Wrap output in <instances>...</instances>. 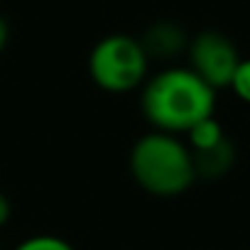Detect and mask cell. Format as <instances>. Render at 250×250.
I'll return each instance as SVG.
<instances>
[{
  "instance_id": "cell-8",
  "label": "cell",
  "mask_w": 250,
  "mask_h": 250,
  "mask_svg": "<svg viewBox=\"0 0 250 250\" xmlns=\"http://www.w3.org/2000/svg\"><path fill=\"white\" fill-rule=\"evenodd\" d=\"M13 250H76L66 238L54 235V233H37L25 240H20Z\"/></svg>"
},
{
  "instance_id": "cell-5",
  "label": "cell",
  "mask_w": 250,
  "mask_h": 250,
  "mask_svg": "<svg viewBox=\"0 0 250 250\" xmlns=\"http://www.w3.org/2000/svg\"><path fill=\"white\" fill-rule=\"evenodd\" d=\"M189 35L184 32L182 25L172 22V20H160V22H152L145 35L140 37L150 62L152 59H160V62H169L174 59L177 54H187V47H189Z\"/></svg>"
},
{
  "instance_id": "cell-6",
  "label": "cell",
  "mask_w": 250,
  "mask_h": 250,
  "mask_svg": "<svg viewBox=\"0 0 250 250\" xmlns=\"http://www.w3.org/2000/svg\"><path fill=\"white\" fill-rule=\"evenodd\" d=\"M191 155H194V165H196L199 179H221L235 165V147H233V143L228 138L223 143L208 147V150L191 152Z\"/></svg>"
},
{
  "instance_id": "cell-9",
  "label": "cell",
  "mask_w": 250,
  "mask_h": 250,
  "mask_svg": "<svg viewBox=\"0 0 250 250\" xmlns=\"http://www.w3.org/2000/svg\"><path fill=\"white\" fill-rule=\"evenodd\" d=\"M243 103H250V59H240L233 79H230V86H228Z\"/></svg>"
},
{
  "instance_id": "cell-7",
  "label": "cell",
  "mask_w": 250,
  "mask_h": 250,
  "mask_svg": "<svg viewBox=\"0 0 250 250\" xmlns=\"http://www.w3.org/2000/svg\"><path fill=\"white\" fill-rule=\"evenodd\" d=\"M226 138H228V135H226L223 125L218 123V118H216V115L199 120V123L194 125V128L184 135V140H187V145H189V150H191V152L208 150V147H213V145L223 143Z\"/></svg>"
},
{
  "instance_id": "cell-10",
  "label": "cell",
  "mask_w": 250,
  "mask_h": 250,
  "mask_svg": "<svg viewBox=\"0 0 250 250\" xmlns=\"http://www.w3.org/2000/svg\"><path fill=\"white\" fill-rule=\"evenodd\" d=\"M10 216H13V204H10V199L3 191H0V228L8 226Z\"/></svg>"
},
{
  "instance_id": "cell-4",
  "label": "cell",
  "mask_w": 250,
  "mask_h": 250,
  "mask_svg": "<svg viewBox=\"0 0 250 250\" xmlns=\"http://www.w3.org/2000/svg\"><path fill=\"white\" fill-rule=\"evenodd\" d=\"M187 59L194 74H199L211 88L221 91L230 86V79L243 57L230 37L216 30H204L189 40Z\"/></svg>"
},
{
  "instance_id": "cell-1",
  "label": "cell",
  "mask_w": 250,
  "mask_h": 250,
  "mask_svg": "<svg viewBox=\"0 0 250 250\" xmlns=\"http://www.w3.org/2000/svg\"><path fill=\"white\" fill-rule=\"evenodd\" d=\"M140 108L152 130L187 135L199 120L216 115V88L189 66H165L143 83Z\"/></svg>"
},
{
  "instance_id": "cell-3",
  "label": "cell",
  "mask_w": 250,
  "mask_h": 250,
  "mask_svg": "<svg viewBox=\"0 0 250 250\" xmlns=\"http://www.w3.org/2000/svg\"><path fill=\"white\" fill-rule=\"evenodd\" d=\"M88 76L105 93H133L150 76V57L140 37L113 32L101 37L88 52Z\"/></svg>"
},
{
  "instance_id": "cell-11",
  "label": "cell",
  "mask_w": 250,
  "mask_h": 250,
  "mask_svg": "<svg viewBox=\"0 0 250 250\" xmlns=\"http://www.w3.org/2000/svg\"><path fill=\"white\" fill-rule=\"evenodd\" d=\"M8 42H10V25H8V20L3 15H0V54L5 52Z\"/></svg>"
},
{
  "instance_id": "cell-2",
  "label": "cell",
  "mask_w": 250,
  "mask_h": 250,
  "mask_svg": "<svg viewBox=\"0 0 250 250\" xmlns=\"http://www.w3.org/2000/svg\"><path fill=\"white\" fill-rule=\"evenodd\" d=\"M128 172L145 194L157 199H177L199 179L187 140L182 135L160 130L145 133L133 143Z\"/></svg>"
}]
</instances>
